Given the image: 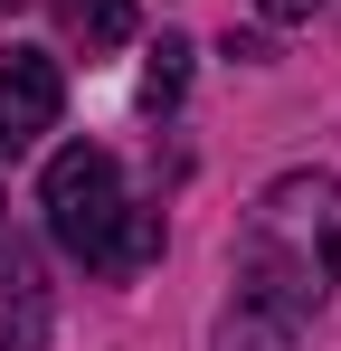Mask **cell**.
<instances>
[{
    "mask_svg": "<svg viewBox=\"0 0 341 351\" xmlns=\"http://www.w3.org/2000/svg\"><path fill=\"white\" fill-rule=\"evenodd\" d=\"M332 285H341V180L332 171L266 180L237 237V304L266 323H313Z\"/></svg>",
    "mask_w": 341,
    "mask_h": 351,
    "instance_id": "1",
    "label": "cell"
},
{
    "mask_svg": "<svg viewBox=\"0 0 341 351\" xmlns=\"http://www.w3.org/2000/svg\"><path fill=\"white\" fill-rule=\"evenodd\" d=\"M38 199H48V237L66 256H86V266L105 256L114 219L133 209V199H123V162H114L105 143H66L48 162V190H38Z\"/></svg>",
    "mask_w": 341,
    "mask_h": 351,
    "instance_id": "2",
    "label": "cell"
},
{
    "mask_svg": "<svg viewBox=\"0 0 341 351\" xmlns=\"http://www.w3.org/2000/svg\"><path fill=\"white\" fill-rule=\"evenodd\" d=\"M66 114V76L48 48H0V152H29Z\"/></svg>",
    "mask_w": 341,
    "mask_h": 351,
    "instance_id": "3",
    "label": "cell"
},
{
    "mask_svg": "<svg viewBox=\"0 0 341 351\" xmlns=\"http://www.w3.org/2000/svg\"><path fill=\"white\" fill-rule=\"evenodd\" d=\"M152 256H162V209H123L114 237H105V256H95V276H142Z\"/></svg>",
    "mask_w": 341,
    "mask_h": 351,
    "instance_id": "4",
    "label": "cell"
},
{
    "mask_svg": "<svg viewBox=\"0 0 341 351\" xmlns=\"http://www.w3.org/2000/svg\"><path fill=\"white\" fill-rule=\"evenodd\" d=\"M57 19H66V38H86V58L133 38V0H57Z\"/></svg>",
    "mask_w": 341,
    "mask_h": 351,
    "instance_id": "5",
    "label": "cell"
},
{
    "mask_svg": "<svg viewBox=\"0 0 341 351\" xmlns=\"http://www.w3.org/2000/svg\"><path fill=\"white\" fill-rule=\"evenodd\" d=\"M180 86H190V38H162L142 66V105H180Z\"/></svg>",
    "mask_w": 341,
    "mask_h": 351,
    "instance_id": "6",
    "label": "cell"
},
{
    "mask_svg": "<svg viewBox=\"0 0 341 351\" xmlns=\"http://www.w3.org/2000/svg\"><path fill=\"white\" fill-rule=\"evenodd\" d=\"M256 10H266V19H313L323 0H256Z\"/></svg>",
    "mask_w": 341,
    "mask_h": 351,
    "instance_id": "7",
    "label": "cell"
},
{
    "mask_svg": "<svg viewBox=\"0 0 341 351\" xmlns=\"http://www.w3.org/2000/svg\"><path fill=\"white\" fill-rule=\"evenodd\" d=\"M227 351H266V332H227Z\"/></svg>",
    "mask_w": 341,
    "mask_h": 351,
    "instance_id": "8",
    "label": "cell"
},
{
    "mask_svg": "<svg viewBox=\"0 0 341 351\" xmlns=\"http://www.w3.org/2000/svg\"><path fill=\"white\" fill-rule=\"evenodd\" d=\"M10 10H19V0H0V19H10Z\"/></svg>",
    "mask_w": 341,
    "mask_h": 351,
    "instance_id": "9",
    "label": "cell"
}]
</instances>
